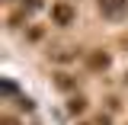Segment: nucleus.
<instances>
[{"mask_svg":"<svg viewBox=\"0 0 128 125\" xmlns=\"http://www.w3.org/2000/svg\"><path fill=\"white\" fill-rule=\"evenodd\" d=\"M51 19H54V26H70V23H74V7H70L67 0H58V3L51 7Z\"/></svg>","mask_w":128,"mask_h":125,"instance_id":"f257e3e1","label":"nucleus"},{"mask_svg":"<svg viewBox=\"0 0 128 125\" xmlns=\"http://www.w3.org/2000/svg\"><path fill=\"white\" fill-rule=\"evenodd\" d=\"M125 7H128V0H99V10L109 13V16H118Z\"/></svg>","mask_w":128,"mask_h":125,"instance_id":"f03ea898","label":"nucleus"},{"mask_svg":"<svg viewBox=\"0 0 128 125\" xmlns=\"http://www.w3.org/2000/svg\"><path fill=\"white\" fill-rule=\"evenodd\" d=\"M90 64H93V67H106V64H109V58H106V55H93V58H90Z\"/></svg>","mask_w":128,"mask_h":125,"instance_id":"7ed1b4c3","label":"nucleus"}]
</instances>
